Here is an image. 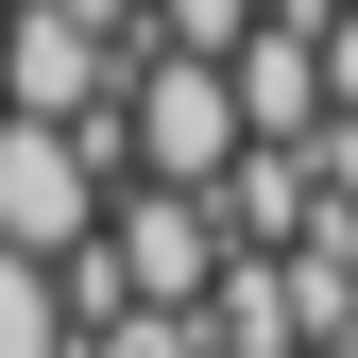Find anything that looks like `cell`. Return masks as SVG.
I'll list each match as a JSON object with an SVG mask.
<instances>
[{
  "label": "cell",
  "instance_id": "6da1fadb",
  "mask_svg": "<svg viewBox=\"0 0 358 358\" xmlns=\"http://www.w3.org/2000/svg\"><path fill=\"white\" fill-rule=\"evenodd\" d=\"M120 120L103 137H52V120H0V256H34V273H85L120 222Z\"/></svg>",
  "mask_w": 358,
  "mask_h": 358
},
{
  "label": "cell",
  "instance_id": "7a4b0ae2",
  "mask_svg": "<svg viewBox=\"0 0 358 358\" xmlns=\"http://www.w3.org/2000/svg\"><path fill=\"white\" fill-rule=\"evenodd\" d=\"M120 154L154 171V188H222V171L256 154V120H239V69H188V52H137V103H120Z\"/></svg>",
  "mask_w": 358,
  "mask_h": 358
},
{
  "label": "cell",
  "instance_id": "3957f363",
  "mask_svg": "<svg viewBox=\"0 0 358 358\" xmlns=\"http://www.w3.org/2000/svg\"><path fill=\"white\" fill-rule=\"evenodd\" d=\"M120 103H137V52H120V34L52 17V0H17V17H0V120H52V137H103Z\"/></svg>",
  "mask_w": 358,
  "mask_h": 358
},
{
  "label": "cell",
  "instance_id": "277c9868",
  "mask_svg": "<svg viewBox=\"0 0 358 358\" xmlns=\"http://www.w3.org/2000/svg\"><path fill=\"white\" fill-rule=\"evenodd\" d=\"M0 358H85V324H69V273L0 256Z\"/></svg>",
  "mask_w": 358,
  "mask_h": 358
},
{
  "label": "cell",
  "instance_id": "5b68a950",
  "mask_svg": "<svg viewBox=\"0 0 358 358\" xmlns=\"http://www.w3.org/2000/svg\"><path fill=\"white\" fill-rule=\"evenodd\" d=\"M239 120H256V137H290V120H307V17H273V34L239 52Z\"/></svg>",
  "mask_w": 358,
  "mask_h": 358
},
{
  "label": "cell",
  "instance_id": "8992f818",
  "mask_svg": "<svg viewBox=\"0 0 358 358\" xmlns=\"http://www.w3.org/2000/svg\"><path fill=\"white\" fill-rule=\"evenodd\" d=\"M154 52H188V69H239V52H256V0H154Z\"/></svg>",
  "mask_w": 358,
  "mask_h": 358
},
{
  "label": "cell",
  "instance_id": "52a82bcc",
  "mask_svg": "<svg viewBox=\"0 0 358 358\" xmlns=\"http://www.w3.org/2000/svg\"><path fill=\"white\" fill-rule=\"evenodd\" d=\"M52 17H85V34H120V52H137V17H154V0H52Z\"/></svg>",
  "mask_w": 358,
  "mask_h": 358
}]
</instances>
